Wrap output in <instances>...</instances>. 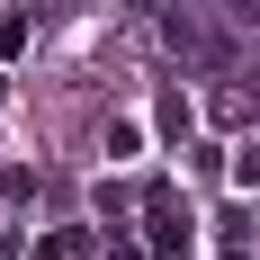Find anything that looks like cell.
Returning a JSON list of instances; mask_svg holds the SVG:
<instances>
[{"label": "cell", "instance_id": "obj_2", "mask_svg": "<svg viewBox=\"0 0 260 260\" xmlns=\"http://www.w3.org/2000/svg\"><path fill=\"white\" fill-rule=\"evenodd\" d=\"M90 242H99L90 224H63V234H45V242H36L27 260H90Z\"/></svg>", "mask_w": 260, "mask_h": 260}, {"label": "cell", "instance_id": "obj_6", "mask_svg": "<svg viewBox=\"0 0 260 260\" xmlns=\"http://www.w3.org/2000/svg\"><path fill=\"white\" fill-rule=\"evenodd\" d=\"M0 99H9V81H0Z\"/></svg>", "mask_w": 260, "mask_h": 260}, {"label": "cell", "instance_id": "obj_4", "mask_svg": "<svg viewBox=\"0 0 260 260\" xmlns=\"http://www.w3.org/2000/svg\"><path fill=\"white\" fill-rule=\"evenodd\" d=\"M234 188H260V144H242V153H234Z\"/></svg>", "mask_w": 260, "mask_h": 260}, {"label": "cell", "instance_id": "obj_3", "mask_svg": "<svg viewBox=\"0 0 260 260\" xmlns=\"http://www.w3.org/2000/svg\"><path fill=\"white\" fill-rule=\"evenodd\" d=\"M135 144H144V126H135V117H117V126H108V161H126Z\"/></svg>", "mask_w": 260, "mask_h": 260}, {"label": "cell", "instance_id": "obj_1", "mask_svg": "<svg viewBox=\"0 0 260 260\" xmlns=\"http://www.w3.org/2000/svg\"><path fill=\"white\" fill-rule=\"evenodd\" d=\"M144 224H153V260H188V251H198L180 188H144Z\"/></svg>", "mask_w": 260, "mask_h": 260}, {"label": "cell", "instance_id": "obj_5", "mask_svg": "<svg viewBox=\"0 0 260 260\" xmlns=\"http://www.w3.org/2000/svg\"><path fill=\"white\" fill-rule=\"evenodd\" d=\"M0 54H27V18H18V9L0 18Z\"/></svg>", "mask_w": 260, "mask_h": 260}]
</instances>
